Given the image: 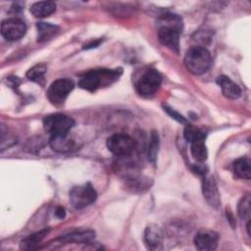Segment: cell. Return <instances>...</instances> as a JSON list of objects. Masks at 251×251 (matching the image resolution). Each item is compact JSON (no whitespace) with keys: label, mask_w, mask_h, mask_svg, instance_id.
<instances>
[{"label":"cell","mask_w":251,"mask_h":251,"mask_svg":"<svg viewBox=\"0 0 251 251\" xmlns=\"http://www.w3.org/2000/svg\"><path fill=\"white\" fill-rule=\"evenodd\" d=\"M250 195L246 194L244 195L241 200L238 203V215L241 219L243 220H250V212H251V207H250Z\"/></svg>","instance_id":"23"},{"label":"cell","mask_w":251,"mask_h":251,"mask_svg":"<svg viewBox=\"0 0 251 251\" xmlns=\"http://www.w3.org/2000/svg\"><path fill=\"white\" fill-rule=\"evenodd\" d=\"M159 41L171 48L172 50L177 52L179 47V31L168 26H161L158 30Z\"/></svg>","instance_id":"12"},{"label":"cell","mask_w":251,"mask_h":251,"mask_svg":"<svg viewBox=\"0 0 251 251\" xmlns=\"http://www.w3.org/2000/svg\"><path fill=\"white\" fill-rule=\"evenodd\" d=\"M133 138L124 133H116L107 139V147L116 156H128L135 149Z\"/></svg>","instance_id":"5"},{"label":"cell","mask_w":251,"mask_h":251,"mask_svg":"<svg viewBox=\"0 0 251 251\" xmlns=\"http://www.w3.org/2000/svg\"><path fill=\"white\" fill-rule=\"evenodd\" d=\"M202 190H203V195L210 206L214 208H218L221 205L220 192L218 190V186L213 176H206L204 177Z\"/></svg>","instance_id":"11"},{"label":"cell","mask_w":251,"mask_h":251,"mask_svg":"<svg viewBox=\"0 0 251 251\" xmlns=\"http://www.w3.org/2000/svg\"><path fill=\"white\" fill-rule=\"evenodd\" d=\"M30 13L35 18H45L56 11V4L52 1H39L30 6Z\"/></svg>","instance_id":"15"},{"label":"cell","mask_w":251,"mask_h":251,"mask_svg":"<svg viewBox=\"0 0 251 251\" xmlns=\"http://www.w3.org/2000/svg\"><path fill=\"white\" fill-rule=\"evenodd\" d=\"M25 31L26 26L25 23L17 18L7 19L1 24V34L9 41H15L22 38Z\"/></svg>","instance_id":"8"},{"label":"cell","mask_w":251,"mask_h":251,"mask_svg":"<svg viewBox=\"0 0 251 251\" xmlns=\"http://www.w3.org/2000/svg\"><path fill=\"white\" fill-rule=\"evenodd\" d=\"M162 82L161 75L153 69L144 71L136 82V90L142 96H151L159 89Z\"/></svg>","instance_id":"4"},{"label":"cell","mask_w":251,"mask_h":251,"mask_svg":"<svg viewBox=\"0 0 251 251\" xmlns=\"http://www.w3.org/2000/svg\"><path fill=\"white\" fill-rule=\"evenodd\" d=\"M46 71H47V68L45 64H37L26 72V77L29 80L37 82L43 78Z\"/></svg>","instance_id":"22"},{"label":"cell","mask_w":251,"mask_h":251,"mask_svg":"<svg viewBox=\"0 0 251 251\" xmlns=\"http://www.w3.org/2000/svg\"><path fill=\"white\" fill-rule=\"evenodd\" d=\"M233 171L235 175L244 179H250L251 177V169L250 162L246 158H239L233 163Z\"/></svg>","instance_id":"19"},{"label":"cell","mask_w":251,"mask_h":251,"mask_svg":"<svg viewBox=\"0 0 251 251\" xmlns=\"http://www.w3.org/2000/svg\"><path fill=\"white\" fill-rule=\"evenodd\" d=\"M183 135H184V138L189 142L197 140V139L205 138V134L202 130H200L199 128L194 127L193 126H190V125H187L185 126Z\"/></svg>","instance_id":"24"},{"label":"cell","mask_w":251,"mask_h":251,"mask_svg":"<svg viewBox=\"0 0 251 251\" xmlns=\"http://www.w3.org/2000/svg\"><path fill=\"white\" fill-rule=\"evenodd\" d=\"M183 62L189 73L199 75L210 69L212 58L210 52L205 47L194 46L187 50Z\"/></svg>","instance_id":"1"},{"label":"cell","mask_w":251,"mask_h":251,"mask_svg":"<svg viewBox=\"0 0 251 251\" xmlns=\"http://www.w3.org/2000/svg\"><path fill=\"white\" fill-rule=\"evenodd\" d=\"M70 202L75 209H82L92 204L96 199V191L90 183L74 186L70 190Z\"/></svg>","instance_id":"3"},{"label":"cell","mask_w":251,"mask_h":251,"mask_svg":"<svg viewBox=\"0 0 251 251\" xmlns=\"http://www.w3.org/2000/svg\"><path fill=\"white\" fill-rule=\"evenodd\" d=\"M95 236L93 230H77L73 231L69 234L61 236L59 239L62 241H73V242H87Z\"/></svg>","instance_id":"18"},{"label":"cell","mask_w":251,"mask_h":251,"mask_svg":"<svg viewBox=\"0 0 251 251\" xmlns=\"http://www.w3.org/2000/svg\"><path fill=\"white\" fill-rule=\"evenodd\" d=\"M217 83L222 89V93L225 97L228 99H237L241 95L240 87L233 82L228 76L226 75H220L217 78Z\"/></svg>","instance_id":"14"},{"label":"cell","mask_w":251,"mask_h":251,"mask_svg":"<svg viewBox=\"0 0 251 251\" xmlns=\"http://www.w3.org/2000/svg\"><path fill=\"white\" fill-rule=\"evenodd\" d=\"M74 81L69 78L56 79L49 86V89L47 91L48 98L55 105L62 104L64 103L69 93L74 89Z\"/></svg>","instance_id":"7"},{"label":"cell","mask_w":251,"mask_h":251,"mask_svg":"<svg viewBox=\"0 0 251 251\" xmlns=\"http://www.w3.org/2000/svg\"><path fill=\"white\" fill-rule=\"evenodd\" d=\"M164 109H165V111L173 118V119H175V120H176L177 122H179V123H182V124H184L186 121H185V119L181 116V115H179L178 113H176L175 110H173L172 108H170V107H168V106H164Z\"/></svg>","instance_id":"26"},{"label":"cell","mask_w":251,"mask_h":251,"mask_svg":"<svg viewBox=\"0 0 251 251\" xmlns=\"http://www.w3.org/2000/svg\"><path fill=\"white\" fill-rule=\"evenodd\" d=\"M219 234L211 229H200L194 236V244L198 250L212 251L218 246Z\"/></svg>","instance_id":"9"},{"label":"cell","mask_w":251,"mask_h":251,"mask_svg":"<svg viewBox=\"0 0 251 251\" xmlns=\"http://www.w3.org/2000/svg\"><path fill=\"white\" fill-rule=\"evenodd\" d=\"M190 152L192 157L198 162H204L208 157V151L205 144V138L190 142Z\"/></svg>","instance_id":"17"},{"label":"cell","mask_w":251,"mask_h":251,"mask_svg":"<svg viewBox=\"0 0 251 251\" xmlns=\"http://www.w3.org/2000/svg\"><path fill=\"white\" fill-rule=\"evenodd\" d=\"M74 125L75 121L71 117L61 113L51 114L43 119V127L51 136L68 134Z\"/></svg>","instance_id":"2"},{"label":"cell","mask_w":251,"mask_h":251,"mask_svg":"<svg viewBox=\"0 0 251 251\" xmlns=\"http://www.w3.org/2000/svg\"><path fill=\"white\" fill-rule=\"evenodd\" d=\"M1 137H0V148L1 150H5L14 144L17 143V137L9 131L8 128L5 127L4 125L1 126Z\"/></svg>","instance_id":"21"},{"label":"cell","mask_w":251,"mask_h":251,"mask_svg":"<svg viewBox=\"0 0 251 251\" xmlns=\"http://www.w3.org/2000/svg\"><path fill=\"white\" fill-rule=\"evenodd\" d=\"M65 210H64V208H62V207H60V208H58L57 209V211H56V216L59 218V219H63L64 217H65Z\"/></svg>","instance_id":"27"},{"label":"cell","mask_w":251,"mask_h":251,"mask_svg":"<svg viewBox=\"0 0 251 251\" xmlns=\"http://www.w3.org/2000/svg\"><path fill=\"white\" fill-rule=\"evenodd\" d=\"M50 147L59 153L73 152L77 149L75 142L68 137V134L64 135H52L49 140Z\"/></svg>","instance_id":"13"},{"label":"cell","mask_w":251,"mask_h":251,"mask_svg":"<svg viewBox=\"0 0 251 251\" xmlns=\"http://www.w3.org/2000/svg\"><path fill=\"white\" fill-rule=\"evenodd\" d=\"M36 28H37V40L40 42L46 41L51 37H53L59 29L57 25H52L50 23H43V22L37 23Z\"/></svg>","instance_id":"16"},{"label":"cell","mask_w":251,"mask_h":251,"mask_svg":"<svg viewBox=\"0 0 251 251\" xmlns=\"http://www.w3.org/2000/svg\"><path fill=\"white\" fill-rule=\"evenodd\" d=\"M163 230L155 224H149L144 231V242L149 250H161L163 248Z\"/></svg>","instance_id":"10"},{"label":"cell","mask_w":251,"mask_h":251,"mask_svg":"<svg viewBox=\"0 0 251 251\" xmlns=\"http://www.w3.org/2000/svg\"><path fill=\"white\" fill-rule=\"evenodd\" d=\"M159 135L156 130H153L151 132V137H150V143L148 146V159L149 161L155 165L157 156H158V151H159Z\"/></svg>","instance_id":"20"},{"label":"cell","mask_w":251,"mask_h":251,"mask_svg":"<svg viewBox=\"0 0 251 251\" xmlns=\"http://www.w3.org/2000/svg\"><path fill=\"white\" fill-rule=\"evenodd\" d=\"M48 231H49V229H43V230L38 231V232H36L34 234H30L28 237H26L23 241L22 244L23 245H26V247L29 248V247H31V245L40 242L42 240V238L48 233Z\"/></svg>","instance_id":"25"},{"label":"cell","mask_w":251,"mask_h":251,"mask_svg":"<svg viewBox=\"0 0 251 251\" xmlns=\"http://www.w3.org/2000/svg\"><path fill=\"white\" fill-rule=\"evenodd\" d=\"M118 75L117 71L99 70L90 71L84 74L78 80V86L88 91H95L101 84L102 78H115Z\"/></svg>","instance_id":"6"}]
</instances>
